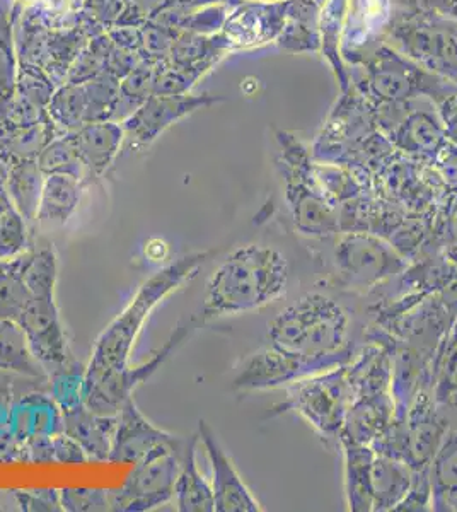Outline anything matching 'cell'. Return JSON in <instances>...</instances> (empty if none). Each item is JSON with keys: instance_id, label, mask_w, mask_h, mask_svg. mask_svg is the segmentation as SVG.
Here are the masks:
<instances>
[{"instance_id": "603a6c76", "label": "cell", "mask_w": 457, "mask_h": 512, "mask_svg": "<svg viewBox=\"0 0 457 512\" xmlns=\"http://www.w3.org/2000/svg\"><path fill=\"white\" fill-rule=\"evenodd\" d=\"M232 52L231 45L222 33L200 35L190 31H180L174 40L171 52L166 59L180 69L190 72L198 81L209 74L220 60Z\"/></svg>"}, {"instance_id": "7c38bea8", "label": "cell", "mask_w": 457, "mask_h": 512, "mask_svg": "<svg viewBox=\"0 0 457 512\" xmlns=\"http://www.w3.org/2000/svg\"><path fill=\"white\" fill-rule=\"evenodd\" d=\"M289 0H236L222 26L232 52L275 43L284 30Z\"/></svg>"}, {"instance_id": "83f0119b", "label": "cell", "mask_w": 457, "mask_h": 512, "mask_svg": "<svg viewBox=\"0 0 457 512\" xmlns=\"http://www.w3.org/2000/svg\"><path fill=\"white\" fill-rule=\"evenodd\" d=\"M413 470L408 461L376 451L372 463V511H394L410 490Z\"/></svg>"}, {"instance_id": "d6986e66", "label": "cell", "mask_w": 457, "mask_h": 512, "mask_svg": "<svg viewBox=\"0 0 457 512\" xmlns=\"http://www.w3.org/2000/svg\"><path fill=\"white\" fill-rule=\"evenodd\" d=\"M11 432L19 446L33 437H53L64 432V414L45 390H29L11 405Z\"/></svg>"}, {"instance_id": "91938a15", "label": "cell", "mask_w": 457, "mask_h": 512, "mask_svg": "<svg viewBox=\"0 0 457 512\" xmlns=\"http://www.w3.org/2000/svg\"><path fill=\"white\" fill-rule=\"evenodd\" d=\"M415 2L417 0H394V4L400 6V9H411V7L415 6Z\"/></svg>"}, {"instance_id": "681fc988", "label": "cell", "mask_w": 457, "mask_h": 512, "mask_svg": "<svg viewBox=\"0 0 457 512\" xmlns=\"http://www.w3.org/2000/svg\"><path fill=\"white\" fill-rule=\"evenodd\" d=\"M12 499L19 511L23 512H60V492L57 489L11 490Z\"/></svg>"}, {"instance_id": "cb8c5ba5", "label": "cell", "mask_w": 457, "mask_h": 512, "mask_svg": "<svg viewBox=\"0 0 457 512\" xmlns=\"http://www.w3.org/2000/svg\"><path fill=\"white\" fill-rule=\"evenodd\" d=\"M116 422V415L94 414L82 405L64 414V432L81 444L89 461L103 463L110 460Z\"/></svg>"}, {"instance_id": "f546056e", "label": "cell", "mask_w": 457, "mask_h": 512, "mask_svg": "<svg viewBox=\"0 0 457 512\" xmlns=\"http://www.w3.org/2000/svg\"><path fill=\"white\" fill-rule=\"evenodd\" d=\"M348 0H324L319 14V33H321V53L330 64L336 82L342 93L352 86V77L342 57V33Z\"/></svg>"}, {"instance_id": "30bf717a", "label": "cell", "mask_w": 457, "mask_h": 512, "mask_svg": "<svg viewBox=\"0 0 457 512\" xmlns=\"http://www.w3.org/2000/svg\"><path fill=\"white\" fill-rule=\"evenodd\" d=\"M188 437L178 446H161L137 461L122 487L108 490L110 511L145 512L174 499V485L180 473V456Z\"/></svg>"}, {"instance_id": "60d3db41", "label": "cell", "mask_w": 457, "mask_h": 512, "mask_svg": "<svg viewBox=\"0 0 457 512\" xmlns=\"http://www.w3.org/2000/svg\"><path fill=\"white\" fill-rule=\"evenodd\" d=\"M38 168L45 176L69 175L76 176L87 183V173L77 156L76 147L69 135H58L45 146L36 158Z\"/></svg>"}, {"instance_id": "ffe728a7", "label": "cell", "mask_w": 457, "mask_h": 512, "mask_svg": "<svg viewBox=\"0 0 457 512\" xmlns=\"http://www.w3.org/2000/svg\"><path fill=\"white\" fill-rule=\"evenodd\" d=\"M76 147L77 156L86 169L87 178H101L115 163L116 156L125 146L122 123H84L76 132L67 134Z\"/></svg>"}, {"instance_id": "6125c7cd", "label": "cell", "mask_w": 457, "mask_h": 512, "mask_svg": "<svg viewBox=\"0 0 457 512\" xmlns=\"http://www.w3.org/2000/svg\"><path fill=\"white\" fill-rule=\"evenodd\" d=\"M0 511H4V507L0 506Z\"/></svg>"}, {"instance_id": "9c48e42d", "label": "cell", "mask_w": 457, "mask_h": 512, "mask_svg": "<svg viewBox=\"0 0 457 512\" xmlns=\"http://www.w3.org/2000/svg\"><path fill=\"white\" fill-rule=\"evenodd\" d=\"M388 40L408 59L457 86V28L425 18L413 9H398Z\"/></svg>"}, {"instance_id": "db71d44e", "label": "cell", "mask_w": 457, "mask_h": 512, "mask_svg": "<svg viewBox=\"0 0 457 512\" xmlns=\"http://www.w3.org/2000/svg\"><path fill=\"white\" fill-rule=\"evenodd\" d=\"M411 9L425 18L457 28V0H417Z\"/></svg>"}, {"instance_id": "52a82bcc", "label": "cell", "mask_w": 457, "mask_h": 512, "mask_svg": "<svg viewBox=\"0 0 457 512\" xmlns=\"http://www.w3.org/2000/svg\"><path fill=\"white\" fill-rule=\"evenodd\" d=\"M335 274L338 284L355 292H371L408 268L405 256L381 236L347 231L336 239Z\"/></svg>"}, {"instance_id": "d4e9b609", "label": "cell", "mask_w": 457, "mask_h": 512, "mask_svg": "<svg viewBox=\"0 0 457 512\" xmlns=\"http://www.w3.org/2000/svg\"><path fill=\"white\" fill-rule=\"evenodd\" d=\"M324 0H289L284 30L278 35L277 47L287 53L321 52L319 14Z\"/></svg>"}, {"instance_id": "680465c9", "label": "cell", "mask_w": 457, "mask_h": 512, "mask_svg": "<svg viewBox=\"0 0 457 512\" xmlns=\"http://www.w3.org/2000/svg\"><path fill=\"white\" fill-rule=\"evenodd\" d=\"M11 7H28L35 4L36 0H7Z\"/></svg>"}, {"instance_id": "4316f807", "label": "cell", "mask_w": 457, "mask_h": 512, "mask_svg": "<svg viewBox=\"0 0 457 512\" xmlns=\"http://www.w3.org/2000/svg\"><path fill=\"white\" fill-rule=\"evenodd\" d=\"M198 434L188 437L180 456V473L174 485L176 509L181 512H214L212 483L203 477L197 465Z\"/></svg>"}, {"instance_id": "f1b7e54d", "label": "cell", "mask_w": 457, "mask_h": 512, "mask_svg": "<svg viewBox=\"0 0 457 512\" xmlns=\"http://www.w3.org/2000/svg\"><path fill=\"white\" fill-rule=\"evenodd\" d=\"M86 185L76 176H45L36 222L40 226H64L81 204Z\"/></svg>"}, {"instance_id": "8d00e7d4", "label": "cell", "mask_w": 457, "mask_h": 512, "mask_svg": "<svg viewBox=\"0 0 457 512\" xmlns=\"http://www.w3.org/2000/svg\"><path fill=\"white\" fill-rule=\"evenodd\" d=\"M24 258L26 253L9 262H0V318L4 320L18 321L29 301L33 299L24 284Z\"/></svg>"}, {"instance_id": "5bb4252c", "label": "cell", "mask_w": 457, "mask_h": 512, "mask_svg": "<svg viewBox=\"0 0 457 512\" xmlns=\"http://www.w3.org/2000/svg\"><path fill=\"white\" fill-rule=\"evenodd\" d=\"M29 349L48 374L72 361L69 340L58 313L55 296L33 297L19 316Z\"/></svg>"}, {"instance_id": "5b68a950", "label": "cell", "mask_w": 457, "mask_h": 512, "mask_svg": "<svg viewBox=\"0 0 457 512\" xmlns=\"http://www.w3.org/2000/svg\"><path fill=\"white\" fill-rule=\"evenodd\" d=\"M275 139L278 173L297 231L307 238H330L340 231L338 210L319 183L311 154L294 134L275 130Z\"/></svg>"}, {"instance_id": "9a60e30c", "label": "cell", "mask_w": 457, "mask_h": 512, "mask_svg": "<svg viewBox=\"0 0 457 512\" xmlns=\"http://www.w3.org/2000/svg\"><path fill=\"white\" fill-rule=\"evenodd\" d=\"M198 437L212 466L215 512H261L260 502L249 490L238 468L222 448L214 429L205 420L198 422Z\"/></svg>"}, {"instance_id": "74e56055", "label": "cell", "mask_w": 457, "mask_h": 512, "mask_svg": "<svg viewBox=\"0 0 457 512\" xmlns=\"http://www.w3.org/2000/svg\"><path fill=\"white\" fill-rule=\"evenodd\" d=\"M19 60L14 43L11 4L0 9V115L11 103L18 86Z\"/></svg>"}, {"instance_id": "ab89813d", "label": "cell", "mask_w": 457, "mask_h": 512, "mask_svg": "<svg viewBox=\"0 0 457 512\" xmlns=\"http://www.w3.org/2000/svg\"><path fill=\"white\" fill-rule=\"evenodd\" d=\"M57 253L52 246L26 251L23 265L24 284L33 297L55 296L57 287Z\"/></svg>"}, {"instance_id": "e0dca14e", "label": "cell", "mask_w": 457, "mask_h": 512, "mask_svg": "<svg viewBox=\"0 0 457 512\" xmlns=\"http://www.w3.org/2000/svg\"><path fill=\"white\" fill-rule=\"evenodd\" d=\"M311 374L316 373L304 362L273 349L270 345L249 355L232 386L241 393L275 390Z\"/></svg>"}, {"instance_id": "9f6ffc18", "label": "cell", "mask_w": 457, "mask_h": 512, "mask_svg": "<svg viewBox=\"0 0 457 512\" xmlns=\"http://www.w3.org/2000/svg\"><path fill=\"white\" fill-rule=\"evenodd\" d=\"M440 123L444 127L446 137L452 146L457 147V91L456 93L449 94L446 99H442L439 105Z\"/></svg>"}, {"instance_id": "f5cc1de1", "label": "cell", "mask_w": 457, "mask_h": 512, "mask_svg": "<svg viewBox=\"0 0 457 512\" xmlns=\"http://www.w3.org/2000/svg\"><path fill=\"white\" fill-rule=\"evenodd\" d=\"M21 463L26 465H57L52 437H33L19 446Z\"/></svg>"}, {"instance_id": "6da1fadb", "label": "cell", "mask_w": 457, "mask_h": 512, "mask_svg": "<svg viewBox=\"0 0 457 512\" xmlns=\"http://www.w3.org/2000/svg\"><path fill=\"white\" fill-rule=\"evenodd\" d=\"M290 280V263L272 245L239 246L210 275L200 320L244 315L282 299Z\"/></svg>"}, {"instance_id": "11a10c76", "label": "cell", "mask_w": 457, "mask_h": 512, "mask_svg": "<svg viewBox=\"0 0 457 512\" xmlns=\"http://www.w3.org/2000/svg\"><path fill=\"white\" fill-rule=\"evenodd\" d=\"M106 35L116 48L142 55V26H113Z\"/></svg>"}, {"instance_id": "7a4b0ae2", "label": "cell", "mask_w": 457, "mask_h": 512, "mask_svg": "<svg viewBox=\"0 0 457 512\" xmlns=\"http://www.w3.org/2000/svg\"><path fill=\"white\" fill-rule=\"evenodd\" d=\"M348 338L347 311L323 292L304 294L268 323L273 349L299 359L314 373L347 364Z\"/></svg>"}, {"instance_id": "d590c367", "label": "cell", "mask_w": 457, "mask_h": 512, "mask_svg": "<svg viewBox=\"0 0 457 512\" xmlns=\"http://www.w3.org/2000/svg\"><path fill=\"white\" fill-rule=\"evenodd\" d=\"M154 94V62L142 60L118 86L115 113L111 122L123 123Z\"/></svg>"}, {"instance_id": "816d5d0a", "label": "cell", "mask_w": 457, "mask_h": 512, "mask_svg": "<svg viewBox=\"0 0 457 512\" xmlns=\"http://www.w3.org/2000/svg\"><path fill=\"white\" fill-rule=\"evenodd\" d=\"M52 443L57 465H84V463H89L86 451L69 434L60 432L57 436L52 437Z\"/></svg>"}, {"instance_id": "7bdbcfd3", "label": "cell", "mask_w": 457, "mask_h": 512, "mask_svg": "<svg viewBox=\"0 0 457 512\" xmlns=\"http://www.w3.org/2000/svg\"><path fill=\"white\" fill-rule=\"evenodd\" d=\"M14 378L18 376L0 371V465L21 463L19 444L11 432V405L18 396L12 383Z\"/></svg>"}, {"instance_id": "f35d334b", "label": "cell", "mask_w": 457, "mask_h": 512, "mask_svg": "<svg viewBox=\"0 0 457 512\" xmlns=\"http://www.w3.org/2000/svg\"><path fill=\"white\" fill-rule=\"evenodd\" d=\"M84 381H86V366L81 362H67L48 374V393L57 403L62 414L72 412L84 405Z\"/></svg>"}, {"instance_id": "2e32d148", "label": "cell", "mask_w": 457, "mask_h": 512, "mask_svg": "<svg viewBox=\"0 0 457 512\" xmlns=\"http://www.w3.org/2000/svg\"><path fill=\"white\" fill-rule=\"evenodd\" d=\"M115 436L111 444L110 463H130L144 460L147 454L161 446H178L185 437L162 431L140 412L134 398H130L116 414Z\"/></svg>"}, {"instance_id": "7dc6e473", "label": "cell", "mask_w": 457, "mask_h": 512, "mask_svg": "<svg viewBox=\"0 0 457 512\" xmlns=\"http://www.w3.org/2000/svg\"><path fill=\"white\" fill-rule=\"evenodd\" d=\"M60 492L62 509L67 512L110 511L108 490L98 487H64Z\"/></svg>"}, {"instance_id": "d6a6232c", "label": "cell", "mask_w": 457, "mask_h": 512, "mask_svg": "<svg viewBox=\"0 0 457 512\" xmlns=\"http://www.w3.org/2000/svg\"><path fill=\"white\" fill-rule=\"evenodd\" d=\"M432 509L457 511V431L446 434L430 461Z\"/></svg>"}, {"instance_id": "8fae6325", "label": "cell", "mask_w": 457, "mask_h": 512, "mask_svg": "<svg viewBox=\"0 0 457 512\" xmlns=\"http://www.w3.org/2000/svg\"><path fill=\"white\" fill-rule=\"evenodd\" d=\"M226 101L224 96L215 94H152L122 123L125 146L132 151H145L174 123Z\"/></svg>"}, {"instance_id": "6f0895ef", "label": "cell", "mask_w": 457, "mask_h": 512, "mask_svg": "<svg viewBox=\"0 0 457 512\" xmlns=\"http://www.w3.org/2000/svg\"><path fill=\"white\" fill-rule=\"evenodd\" d=\"M11 205V198H9V195H7V193H0V216H2V212L9 209Z\"/></svg>"}, {"instance_id": "ac0fdd59", "label": "cell", "mask_w": 457, "mask_h": 512, "mask_svg": "<svg viewBox=\"0 0 457 512\" xmlns=\"http://www.w3.org/2000/svg\"><path fill=\"white\" fill-rule=\"evenodd\" d=\"M406 460L413 468L430 465L435 451L439 449L446 436L444 425L435 410V400L429 393L418 391L408 412L405 422Z\"/></svg>"}, {"instance_id": "4fadbf2b", "label": "cell", "mask_w": 457, "mask_h": 512, "mask_svg": "<svg viewBox=\"0 0 457 512\" xmlns=\"http://www.w3.org/2000/svg\"><path fill=\"white\" fill-rule=\"evenodd\" d=\"M394 0H348L343 23L342 57L355 67L386 43L396 18Z\"/></svg>"}, {"instance_id": "4dcf8cb0", "label": "cell", "mask_w": 457, "mask_h": 512, "mask_svg": "<svg viewBox=\"0 0 457 512\" xmlns=\"http://www.w3.org/2000/svg\"><path fill=\"white\" fill-rule=\"evenodd\" d=\"M0 371L48 383V373L29 349L18 321L0 318Z\"/></svg>"}, {"instance_id": "1f68e13d", "label": "cell", "mask_w": 457, "mask_h": 512, "mask_svg": "<svg viewBox=\"0 0 457 512\" xmlns=\"http://www.w3.org/2000/svg\"><path fill=\"white\" fill-rule=\"evenodd\" d=\"M2 166V164H0ZM6 173V188L11 204L29 222H36L45 175L36 159H23L2 166Z\"/></svg>"}, {"instance_id": "3957f363", "label": "cell", "mask_w": 457, "mask_h": 512, "mask_svg": "<svg viewBox=\"0 0 457 512\" xmlns=\"http://www.w3.org/2000/svg\"><path fill=\"white\" fill-rule=\"evenodd\" d=\"M215 255L217 250L197 251L181 256L145 280L122 313L99 333L91 361L86 366L87 371H110L128 366L137 338L152 311L166 297L195 279L203 265Z\"/></svg>"}, {"instance_id": "7402d4cb", "label": "cell", "mask_w": 457, "mask_h": 512, "mask_svg": "<svg viewBox=\"0 0 457 512\" xmlns=\"http://www.w3.org/2000/svg\"><path fill=\"white\" fill-rule=\"evenodd\" d=\"M382 128L401 151L432 159L434 163L449 142L442 123L429 111H408L403 117H394Z\"/></svg>"}, {"instance_id": "8992f818", "label": "cell", "mask_w": 457, "mask_h": 512, "mask_svg": "<svg viewBox=\"0 0 457 512\" xmlns=\"http://www.w3.org/2000/svg\"><path fill=\"white\" fill-rule=\"evenodd\" d=\"M352 402V384L343 364L287 384L282 408L296 412L324 439L340 441Z\"/></svg>"}, {"instance_id": "f907efd6", "label": "cell", "mask_w": 457, "mask_h": 512, "mask_svg": "<svg viewBox=\"0 0 457 512\" xmlns=\"http://www.w3.org/2000/svg\"><path fill=\"white\" fill-rule=\"evenodd\" d=\"M127 7L128 0H84L81 9L98 28L108 31L122 21Z\"/></svg>"}, {"instance_id": "b9f144b4", "label": "cell", "mask_w": 457, "mask_h": 512, "mask_svg": "<svg viewBox=\"0 0 457 512\" xmlns=\"http://www.w3.org/2000/svg\"><path fill=\"white\" fill-rule=\"evenodd\" d=\"M111 48H113V43L106 35V31L101 35L93 36L91 40L87 41L86 47L82 48V52L79 53V57L72 65L65 82L81 84V82L93 81L96 77L106 74Z\"/></svg>"}, {"instance_id": "484cf974", "label": "cell", "mask_w": 457, "mask_h": 512, "mask_svg": "<svg viewBox=\"0 0 457 512\" xmlns=\"http://www.w3.org/2000/svg\"><path fill=\"white\" fill-rule=\"evenodd\" d=\"M343 449V482L348 511L371 512L372 499V463L376 449L369 444H357L340 439Z\"/></svg>"}, {"instance_id": "ba28073f", "label": "cell", "mask_w": 457, "mask_h": 512, "mask_svg": "<svg viewBox=\"0 0 457 512\" xmlns=\"http://www.w3.org/2000/svg\"><path fill=\"white\" fill-rule=\"evenodd\" d=\"M203 325L200 316H191L190 320L181 321L169 335L161 349L152 354L149 361L140 366H125L110 371H87L84 381V405L94 414L116 415L125 403L134 398V391L140 383H144L161 369L162 364L176 352L191 333Z\"/></svg>"}, {"instance_id": "44dd1931", "label": "cell", "mask_w": 457, "mask_h": 512, "mask_svg": "<svg viewBox=\"0 0 457 512\" xmlns=\"http://www.w3.org/2000/svg\"><path fill=\"white\" fill-rule=\"evenodd\" d=\"M394 412L396 408L391 391H376L355 396L348 408L340 439L372 446L393 424Z\"/></svg>"}, {"instance_id": "bcb514c9", "label": "cell", "mask_w": 457, "mask_h": 512, "mask_svg": "<svg viewBox=\"0 0 457 512\" xmlns=\"http://www.w3.org/2000/svg\"><path fill=\"white\" fill-rule=\"evenodd\" d=\"M58 86L45 70L36 65L19 64L18 86L16 93L33 101L41 108H47Z\"/></svg>"}, {"instance_id": "e575fe53", "label": "cell", "mask_w": 457, "mask_h": 512, "mask_svg": "<svg viewBox=\"0 0 457 512\" xmlns=\"http://www.w3.org/2000/svg\"><path fill=\"white\" fill-rule=\"evenodd\" d=\"M55 137H58L57 130L50 122V118L47 122L38 123L33 127L0 135V164L6 166L14 161L36 159Z\"/></svg>"}, {"instance_id": "277c9868", "label": "cell", "mask_w": 457, "mask_h": 512, "mask_svg": "<svg viewBox=\"0 0 457 512\" xmlns=\"http://www.w3.org/2000/svg\"><path fill=\"white\" fill-rule=\"evenodd\" d=\"M355 67L357 74L350 72L352 86L374 110L408 105L411 99L422 96L432 99L437 106L457 91V86L423 69L388 43H382Z\"/></svg>"}, {"instance_id": "ee69618b", "label": "cell", "mask_w": 457, "mask_h": 512, "mask_svg": "<svg viewBox=\"0 0 457 512\" xmlns=\"http://www.w3.org/2000/svg\"><path fill=\"white\" fill-rule=\"evenodd\" d=\"M82 84L86 89L87 123L111 120L115 113L120 81L108 74H103L93 81L82 82Z\"/></svg>"}, {"instance_id": "94428289", "label": "cell", "mask_w": 457, "mask_h": 512, "mask_svg": "<svg viewBox=\"0 0 457 512\" xmlns=\"http://www.w3.org/2000/svg\"><path fill=\"white\" fill-rule=\"evenodd\" d=\"M452 260H454V262H457V246L456 248H454V250H452Z\"/></svg>"}, {"instance_id": "c3c4849f", "label": "cell", "mask_w": 457, "mask_h": 512, "mask_svg": "<svg viewBox=\"0 0 457 512\" xmlns=\"http://www.w3.org/2000/svg\"><path fill=\"white\" fill-rule=\"evenodd\" d=\"M432 497H434V487L430 477V465L417 466L413 470V480H411L408 494L394 511H430Z\"/></svg>"}, {"instance_id": "836d02e7", "label": "cell", "mask_w": 457, "mask_h": 512, "mask_svg": "<svg viewBox=\"0 0 457 512\" xmlns=\"http://www.w3.org/2000/svg\"><path fill=\"white\" fill-rule=\"evenodd\" d=\"M47 115L58 135L76 132L87 123V98L84 84L64 82L53 93L47 106Z\"/></svg>"}, {"instance_id": "f6af8a7d", "label": "cell", "mask_w": 457, "mask_h": 512, "mask_svg": "<svg viewBox=\"0 0 457 512\" xmlns=\"http://www.w3.org/2000/svg\"><path fill=\"white\" fill-rule=\"evenodd\" d=\"M28 250V221L11 205L0 216V262L14 260Z\"/></svg>"}, {"instance_id": "be15d7a7", "label": "cell", "mask_w": 457, "mask_h": 512, "mask_svg": "<svg viewBox=\"0 0 457 512\" xmlns=\"http://www.w3.org/2000/svg\"><path fill=\"white\" fill-rule=\"evenodd\" d=\"M82 2H84V0H82Z\"/></svg>"}]
</instances>
